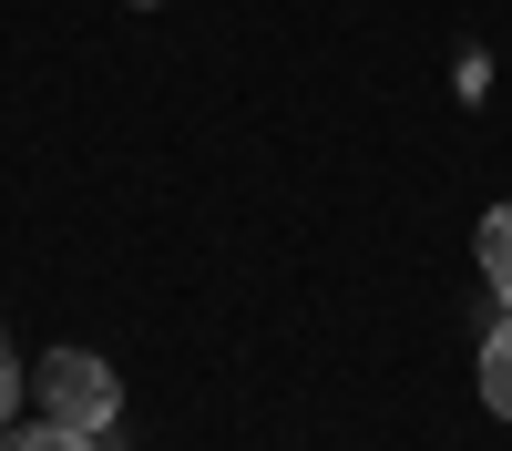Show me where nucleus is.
Returning <instances> with one entry per match:
<instances>
[{"label": "nucleus", "mask_w": 512, "mask_h": 451, "mask_svg": "<svg viewBox=\"0 0 512 451\" xmlns=\"http://www.w3.org/2000/svg\"><path fill=\"white\" fill-rule=\"evenodd\" d=\"M31 390H41V410L72 421V431H113V410H123L113 359H93V349H52V359L31 369Z\"/></svg>", "instance_id": "obj_1"}, {"label": "nucleus", "mask_w": 512, "mask_h": 451, "mask_svg": "<svg viewBox=\"0 0 512 451\" xmlns=\"http://www.w3.org/2000/svg\"><path fill=\"white\" fill-rule=\"evenodd\" d=\"M482 277H492V298L512 308V205H492V216H482Z\"/></svg>", "instance_id": "obj_4"}, {"label": "nucleus", "mask_w": 512, "mask_h": 451, "mask_svg": "<svg viewBox=\"0 0 512 451\" xmlns=\"http://www.w3.org/2000/svg\"><path fill=\"white\" fill-rule=\"evenodd\" d=\"M11 421H21V349L0 339V431H11Z\"/></svg>", "instance_id": "obj_5"}, {"label": "nucleus", "mask_w": 512, "mask_h": 451, "mask_svg": "<svg viewBox=\"0 0 512 451\" xmlns=\"http://www.w3.org/2000/svg\"><path fill=\"white\" fill-rule=\"evenodd\" d=\"M482 400H492L502 421H512V308L492 318V339H482Z\"/></svg>", "instance_id": "obj_3"}, {"label": "nucleus", "mask_w": 512, "mask_h": 451, "mask_svg": "<svg viewBox=\"0 0 512 451\" xmlns=\"http://www.w3.org/2000/svg\"><path fill=\"white\" fill-rule=\"evenodd\" d=\"M0 451H103V431H72V421H52V410H41L31 431H21V421L0 431Z\"/></svg>", "instance_id": "obj_2"}]
</instances>
